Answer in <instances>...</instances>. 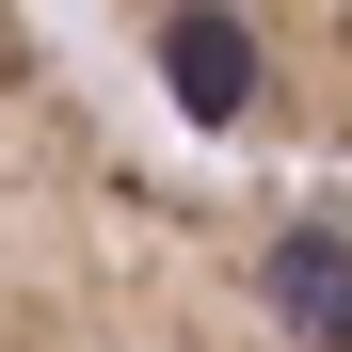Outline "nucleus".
<instances>
[{"label":"nucleus","instance_id":"nucleus-1","mask_svg":"<svg viewBox=\"0 0 352 352\" xmlns=\"http://www.w3.org/2000/svg\"><path fill=\"white\" fill-rule=\"evenodd\" d=\"M0 352H352V176L176 160L0 0Z\"/></svg>","mask_w":352,"mask_h":352},{"label":"nucleus","instance_id":"nucleus-2","mask_svg":"<svg viewBox=\"0 0 352 352\" xmlns=\"http://www.w3.org/2000/svg\"><path fill=\"white\" fill-rule=\"evenodd\" d=\"M208 160L352 176V0H96Z\"/></svg>","mask_w":352,"mask_h":352}]
</instances>
